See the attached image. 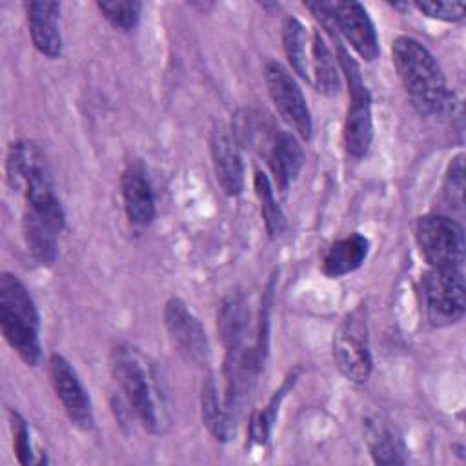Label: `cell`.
<instances>
[{"label":"cell","instance_id":"44dd1931","mask_svg":"<svg viewBox=\"0 0 466 466\" xmlns=\"http://www.w3.org/2000/svg\"><path fill=\"white\" fill-rule=\"evenodd\" d=\"M308 84H311L319 93L328 96L337 95L340 87L335 58L329 53L319 31H313V38H311V62H309Z\"/></svg>","mask_w":466,"mask_h":466},{"label":"cell","instance_id":"8992f818","mask_svg":"<svg viewBox=\"0 0 466 466\" xmlns=\"http://www.w3.org/2000/svg\"><path fill=\"white\" fill-rule=\"evenodd\" d=\"M66 215L56 195L27 202L22 218V233L27 249L38 264L49 266L58 253V235L64 229Z\"/></svg>","mask_w":466,"mask_h":466},{"label":"cell","instance_id":"4fadbf2b","mask_svg":"<svg viewBox=\"0 0 466 466\" xmlns=\"http://www.w3.org/2000/svg\"><path fill=\"white\" fill-rule=\"evenodd\" d=\"M209 149L215 175L224 193L229 197L240 195L244 189V164L233 131L224 124H217L211 131Z\"/></svg>","mask_w":466,"mask_h":466},{"label":"cell","instance_id":"2e32d148","mask_svg":"<svg viewBox=\"0 0 466 466\" xmlns=\"http://www.w3.org/2000/svg\"><path fill=\"white\" fill-rule=\"evenodd\" d=\"M304 164V149L297 137L289 131H279L271 142L269 166L275 175V182L282 193L288 191L289 184L297 178Z\"/></svg>","mask_w":466,"mask_h":466},{"label":"cell","instance_id":"ac0fdd59","mask_svg":"<svg viewBox=\"0 0 466 466\" xmlns=\"http://www.w3.org/2000/svg\"><path fill=\"white\" fill-rule=\"evenodd\" d=\"M217 319V328L226 350L246 342L249 311L246 299L240 291H231L222 299Z\"/></svg>","mask_w":466,"mask_h":466},{"label":"cell","instance_id":"9c48e42d","mask_svg":"<svg viewBox=\"0 0 466 466\" xmlns=\"http://www.w3.org/2000/svg\"><path fill=\"white\" fill-rule=\"evenodd\" d=\"M264 78L268 86L269 98L282 116L286 124H289L297 135L304 140L311 138L313 124H311V115L306 104V98L295 82V78L289 75V71L280 66L279 62L271 60L264 67Z\"/></svg>","mask_w":466,"mask_h":466},{"label":"cell","instance_id":"484cf974","mask_svg":"<svg viewBox=\"0 0 466 466\" xmlns=\"http://www.w3.org/2000/svg\"><path fill=\"white\" fill-rule=\"evenodd\" d=\"M415 7L430 18L457 22L464 18L466 5L462 2H415Z\"/></svg>","mask_w":466,"mask_h":466},{"label":"cell","instance_id":"9a60e30c","mask_svg":"<svg viewBox=\"0 0 466 466\" xmlns=\"http://www.w3.org/2000/svg\"><path fill=\"white\" fill-rule=\"evenodd\" d=\"M122 200L129 222L135 228H147L155 218L153 189L137 167H129L122 175Z\"/></svg>","mask_w":466,"mask_h":466},{"label":"cell","instance_id":"7c38bea8","mask_svg":"<svg viewBox=\"0 0 466 466\" xmlns=\"http://www.w3.org/2000/svg\"><path fill=\"white\" fill-rule=\"evenodd\" d=\"M328 9L335 33L342 35L360 58L373 62L379 56V38L366 9L359 2H328Z\"/></svg>","mask_w":466,"mask_h":466},{"label":"cell","instance_id":"cb8c5ba5","mask_svg":"<svg viewBox=\"0 0 466 466\" xmlns=\"http://www.w3.org/2000/svg\"><path fill=\"white\" fill-rule=\"evenodd\" d=\"M102 16L116 29L129 31L137 25L142 11V4L137 0H113V2H96Z\"/></svg>","mask_w":466,"mask_h":466},{"label":"cell","instance_id":"5b68a950","mask_svg":"<svg viewBox=\"0 0 466 466\" xmlns=\"http://www.w3.org/2000/svg\"><path fill=\"white\" fill-rule=\"evenodd\" d=\"M415 237L430 268L462 269L464 233L459 222L444 215H424L417 220Z\"/></svg>","mask_w":466,"mask_h":466},{"label":"cell","instance_id":"277c9868","mask_svg":"<svg viewBox=\"0 0 466 466\" xmlns=\"http://www.w3.org/2000/svg\"><path fill=\"white\" fill-rule=\"evenodd\" d=\"M337 62L346 76L350 106L344 120V146L346 151L360 158L368 153L373 138V120H371V98L362 80L357 62L337 40Z\"/></svg>","mask_w":466,"mask_h":466},{"label":"cell","instance_id":"7a4b0ae2","mask_svg":"<svg viewBox=\"0 0 466 466\" xmlns=\"http://www.w3.org/2000/svg\"><path fill=\"white\" fill-rule=\"evenodd\" d=\"M391 56L411 106L420 115H441L451 106V93L435 56L415 38L397 36Z\"/></svg>","mask_w":466,"mask_h":466},{"label":"cell","instance_id":"e0dca14e","mask_svg":"<svg viewBox=\"0 0 466 466\" xmlns=\"http://www.w3.org/2000/svg\"><path fill=\"white\" fill-rule=\"evenodd\" d=\"M370 242L360 233H351L329 246L322 258V271L331 279H339L355 271L368 257Z\"/></svg>","mask_w":466,"mask_h":466},{"label":"cell","instance_id":"7402d4cb","mask_svg":"<svg viewBox=\"0 0 466 466\" xmlns=\"http://www.w3.org/2000/svg\"><path fill=\"white\" fill-rule=\"evenodd\" d=\"M200 411H202V422L206 424L208 431L217 441H228L235 433V420L228 415L224 402L220 404L218 390L215 384V379L209 375L202 384V397H200Z\"/></svg>","mask_w":466,"mask_h":466},{"label":"cell","instance_id":"4316f807","mask_svg":"<svg viewBox=\"0 0 466 466\" xmlns=\"http://www.w3.org/2000/svg\"><path fill=\"white\" fill-rule=\"evenodd\" d=\"M462 155H457L450 167H448V175H446V193L448 198L461 206L462 204V193H464V164H462Z\"/></svg>","mask_w":466,"mask_h":466},{"label":"cell","instance_id":"52a82bcc","mask_svg":"<svg viewBox=\"0 0 466 466\" xmlns=\"http://www.w3.org/2000/svg\"><path fill=\"white\" fill-rule=\"evenodd\" d=\"M333 359L339 371L351 382L368 380L373 362L368 340L366 315L359 308L351 311L337 328L333 337Z\"/></svg>","mask_w":466,"mask_h":466},{"label":"cell","instance_id":"d4e9b609","mask_svg":"<svg viewBox=\"0 0 466 466\" xmlns=\"http://www.w3.org/2000/svg\"><path fill=\"white\" fill-rule=\"evenodd\" d=\"M9 415H11V428H13V448H15V455H16L18 462L20 464L38 462L35 459V451H33V446H31L27 422L16 411H9Z\"/></svg>","mask_w":466,"mask_h":466},{"label":"cell","instance_id":"d6986e66","mask_svg":"<svg viewBox=\"0 0 466 466\" xmlns=\"http://www.w3.org/2000/svg\"><path fill=\"white\" fill-rule=\"evenodd\" d=\"M366 442L377 464H404L406 446L400 433L386 420L375 419L366 424Z\"/></svg>","mask_w":466,"mask_h":466},{"label":"cell","instance_id":"ffe728a7","mask_svg":"<svg viewBox=\"0 0 466 466\" xmlns=\"http://www.w3.org/2000/svg\"><path fill=\"white\" fill-rule=\"evenodd\" d=\"M311 38H313V31L309 33L308 27L299 18L289 16L284 20V25H282L284 53L293 71L306 82H308L309 62H311Z\"/></svg>","mask_w":466,"mask_h":466},{"label":"cell","instance_id":"603a6c76","mask_svg":"<svg viewBox=\"0 0 466 466\" xmlns=\"http://www.w3.org/2000/svg\"><path fill=\"white\" fill-rule=\"evenodd\" d=\"M255 193L260 202V213L269 237H279L284 229V215L275 200L273 186L264 171H255Z\"/></svg>","mask_w":466,"mask_h":466},{"label":"cell","instance_id":"6da1fadb","mask_svg":"<svg viewBox=\"0 0 466 466\" xmlns=\"http://www.w3.org/2000/svg\"><path fill=\"white\" fill-rule=\"evenodd\" d=\"M111 370L144 430L164 433L171 419L157 368L137 348L118 344L111 353Z\"/></svg>","mask_w":466,"mask_h":466},{"label":"cell","instance_id":"8fae6325","mask_svg":"<svg viewBox=\"0 0 466 466\" xmlns=\"http://www.w3.org/2000/svg\"><path fill=\"white\" fill-rule=\"evenodd\" d=\"M49 377L69 420L80 430H91L95 422L91 399L75 368L62 355L53 353L49 357Z\"/></svg>","mask_w":466,"mask_h":466},{"label":"cell","instance_id":"5bb4252c","mask_svg":"<svg viewBox=\"0 0 466 466\" xmlns=\"http://www.w3.org/2000/svg\"><path fill=\"white\" fill-rule=\"evenodd\" d=\"M27 25L33 46L47 58H58L62 53V36L58 29V2H29L25 4Z\"/></svg>","mask_w":466,"mask_h":466},{"label":"cell","instance_id":"ba28073f","mask_svg":"<svg viewBox=\"0 0 466 466\" xmlns=\"http://www.w3.org/2000/svg\"><path fill=\"white\" fill-rule=\"evenodd\" d=\"M462 269H433L422 279L428 319L433 326H448L462 319L466 309Z\"/></svg>","mask_w":466,"mask_h":466},{"label":"cell","instance_id":"30bf717a","mask_svg":"<svg viewBox=\"0 0 466 466\" xmlns=\"http://www.w3.org/2000/svg\"><path fill=\"white\" fill-rule=\"evenodd\" d=\"M164 326L177 351L193 364H204L209 357V344L200 320L180 299H169L164 306Z\"/></svg>","mask_w":466,"mask_h":466},{"label":"cell","instance_id":"3957f363","mask_svg":"<svg viewBox=\"0 0 466 466\" xmlns=\"http://www.w3.org/2000/svg\"><path fill=\"white\" fill-rule=\"evenodd\" d=\"M0 328L5 342L27 366L40 364V319L35 300L22 280L7 271L0 277Z\"/></svg>","mask_w":466,"mask_h":466}]
</instances>
